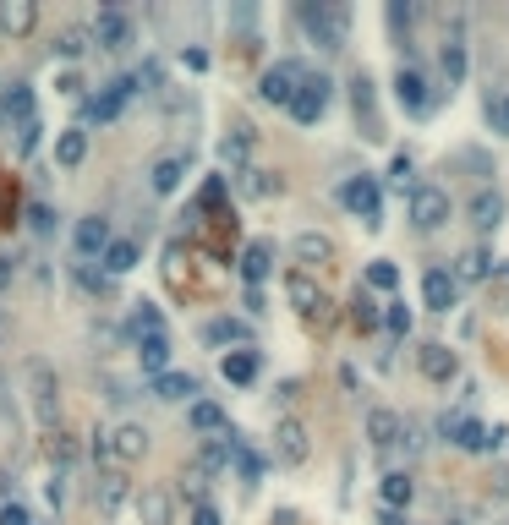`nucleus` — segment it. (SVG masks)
<instances>
[{
	"instance_id": "2eb2a0df",
	"label": "nucleus",
	"mask_w": 509,
	"mask_h": 525,
	"mask_svg": "<svg viewBox=\"0 0 509 525\" xmlns=\"http://www.w3.org/2000/svg\"><path fill=\"white\" fill-rule=\"evenodd\" d=\"M302 77H307V66H302V61H274L269 72L258 77V99H263V104H280V110H285Z\"/></svg>"
},
{
	"instance_id": "6ab92c4d",
	"label": "nucleus",
	"mask_w": 509,
	"mask_h": 525,
	"mask_svg": "<svg viewBox=\"0 0 509 525\" xmlns=\"http://www.w3.org/2000/svg\"><path fill=\"white\" fill-rule=\"evenodd\" d=\"M203 345H214V350H247V345H252V323H247V318H230V312H219V318L203 323Z\"/></svg>"
},
{
	"instance_id": "ddd939ff",
	"label": "nucleus",
	"mask_w": 509,
	"mask_h": 525,
	"mask_svg": "<svg viewBox=\"0 0 509 525\" xmlns=\"http://www.w3.org/2000/svg\"><path fill=\"white\" fill-rule=\"evenodd\" d=\"M416 372H422L427 383H455L460 378V350H449L444 340H422L416 345Z\"/></svg>"
},
{
	"instance_id": "0eeeda50",
	"label": "nucleus",
	"mask_w": 509,
	"mask_h": 525,
	"mask_svg": "<svg viewBox=\"0 0 509 525\" xmlns=\"http://www.w3.org/2000/svg\"><path fill=\"white\" fill-rule=\"evenodd\" d=\"M449 219H455V203H449L444 186L416 181L411 186V230H416V236H433V230H444Z\"/></svg>"
},
{
	"instance_id": "58836bf2",
	"label": "nucleus",
	"mask_w": 509,
	"mask_h": 525,
	"mask_svg": "<svg viewBox=\"0 0 509 525\" xmlns=\"http://www.w3.org/2000/svg\"><path fill=\"white\" fill-rule=\"evenodd\" d=\"M88 159V132L83 126H66V132H55V165L61 170H77Z\"/></svg>"
},
{
	"instance_id": "680f3d73",
	"label": "nucleus",
	"mask_w": 509,
	"mask_h": 525,
	"mask_svg": "<svg viewBox=\"0 0 509 525\" xmlns=\"http://www.w3.org/2000/svg\"><path fill=\"white\" fill-rule=\"evenodd\" d=\"M6 498H11V482H6V471H0V504H6Z\"/></svg>"
},
{
	"instance_id": "e2e57ef3",
	"label": "nucleus",
	"mask_w": 509,
	"mask_h": 525,
	"mask_svg": "<svg viewBox=\"0 0 509 525\" xmlns=\"http://www.w3.org/2000/svg\"><path fill=\"white\" fill-rule=\"evenodd\" d=\"M0 345H6V318H0Z\"/></svg>"
},
{
	"instance_id": "a878e982",
	"label": "nucleus",
	"mask_w": 509,
	"mask_h": 525,
	"mask_svg": "<svg viewBox=\"0 0 509 525\" xmlns=\"http://www.w3.org/2000/svg\"><path fill=\"white\" fill-rule=\"evenodd\" d=\"M384 22H389V39H395V50L411 61V33H416V22H422V6H411V0H389V6H384Z\"/></svg>"
},
{
	"instance_id": "bb28decb",
	"label": "nucleus",
	"mask_w": 509,
	"mask_h": 525,
	"mask_svg": "<svg viewBox=\"0 0 509 525\" xmlns=\"http://www.w3.org/2000/svg\"><path fill=\"white\" fill-rule=\"evenodd\" d=\"M187 427L208 443V438H225L230 433V416H225V405H219V400H192L187 405Z\"/></svg>"
},
{
	"instance_id": "cd10ccee",
	"label": "nucleus",
	"mask_w": 509,
	"mask_h": 525,
	"mask_svg": "<svg viewBox=\"0 0 509 525\" xmlns=\"http://www.w3.org/2000/svg\"><path fill=\"white\" fill-rule=\"evenodd\" d=\"M148 394H154V400H165V405H181V400H198V378H192V372H159V378H148Z\"/></svg>"
},
{
	"instance_id": "69168bd1",
	"label": "nucleus",
	"mask_w": 509,
	"mask_h": 525,
	"mask_svg": "<svg viewBox=\"0 0 509 525\" xmlns=\"http://www.w3.org/2000/svg\"><path fill=\"white\" fill-rule=\"evenodd\" d=\"M33 525H39V520H33Z\"/></svg>"
},
{
	"instance_id": "e433bc0d",
	"label": "nucleus",
	"mask_w": 509,
	"mask_h": 525,
	"mask_svg": "<svg viewBox=\"0 0 509 525\" xmlns=\"http://www.w3.org/2000/svg\"><path fill=\"white\" fill-rule=\"evenodd\" d=\"M126 334H132V345L165 334V312H159L154 301H132V312H126Z\"/></svg>"
},
{
	"instance_id": "b1692460",
	"label": "nucleus",
	"mask_w": 509,
	"mask_h": 525,
	"mask_svg": "<svg viewBox=\"0 0 509 525\" xmlns=\"http://www.w3.org/2000/svg\"><path fill=\"white\" fill-rule=\"evenodd\" d=\"M132 504V482H126V471H110V465H104V471L94 476V509L99 515H115V509H126Z\"/></svg>"
},
{
	"instance_id": "9b49d317",
	"label": "nucleus",
	"mask_w": 509,
	"mask_h": 525,
	"mask_svg": "<svg viewBox=\"0 0 509 525\" xmlns=\"http://www.w3.org/2000/svg\"><path fill=\"white\" fill-rule=\"evenodd\" d=\"M88 44H94V50L121 55V50H132V44H137V22L126 17L121 6H99V17L88 22Z\"/></svg>"
},
{
	"instance_id": "1a4fd4ad",
	"label": "nucleus",
	"mask_w": 509,
	"mask_h": 525,
	"mask_svg": "<svg viewBox=\"0 0 509 525\" xmlns=\"http://www.w3.org/2000/svg\"><path fill=\"white\" fill-rule=\"evenodd\" d=\"M28 394H33V416L44 433L61 427V378L50 372V361H28Z\"/></svg>"
},
{
	"instance_id": "473e14b6",
	"label": "nucleus",
	"mask_w": 509,
	"mask_h": 525,
	"mask_svg": "<svg viewBox=\"0 0 509 525\" xmlns=\"http://www.w3.org/2000/svg\"><path fill=\"white\" fill-rule=\"evenodd\" d=\"M367 443H373L378 454H389L400 443V411H389V405H373L367 411Z\"/></svg>"
},
{
	"instance_id": "49530a36",
	"label": "nucleus",
	"mask_w": 509,
	"mask_h": 525,
	"mask_svg": "<svg viewBox=\"0 0 509 525\" xmlns=\"http://www.w3.org/2000/svg\"><path fill=\"white\" fill-rule=\"evenodd\" d=\"M230 465H236L241 482H258V476H263V460L252 454V443H247V438H230Z\"/></svg>"
},
{
	"instance_id": "a19ab883",
	"label": "nucleus",
	"mask_w": 509,
	"mask_h": 525,
	"mask_svg": "<svg viewBox=\"0 0 509 525\" xmlns=\"http://www.w3.org/2000/svg\"><path fill=\"white\" fill-rule=\"evenodd\" d=\"M137 367H143V378H159V372H170V334L137 340Z\"/></svg>"
},
{
	"instance_id": "20e7f679",
	"label": "nucleus",
	"mask_w": 509,
	"mask_h": 525,
	"mask_svg": "<svg viewBox=\"0 0 509 525\" xmlns=\"http://www.w3.org/2000/svg\"><path fill=\"white\" fill-rule=\"evenodd\" d=\"M132 99H137L132 72H126V77H110L99 93H88V99H83V121H77V126H83V132H88V126H115L126 110H132Z\"/></svg>"
},
{
	"instance_id": "0e129e2a",
	"label": "nucleus",
	"mask_w": 509,
	"mask_h": 525,
	"mask_svg": "<svg viewBox=\"0 0 509 525\" xmlns=\"http://www.w3.org/2000/svg\"><path fill=\"white\" fill-rule=\"evenodd\" d=\"M499 525H509V520H499Z\"/></svg>"
},
{
	"instance_id": "bf43d9fd",
	"label": "nucleus",
	"mask_w": 509,
	"mask_h": 525,
	"mask_svg": "<svg viewBox=\"0 0 509 525\" xmlns=\"http://www.w3.org/2000/svg\"><path fill=\"white\" fill-rule=\"evenodd\" d=\"M11 279H17V258H11V252H0V290H11Z\"/></svg>"
},
{
	"instance_id": "c85d7f7f",
	"label": "nucleus",
	"mask_w": 509,
	"mask_h": 525,
	"mask_svg": "<svg viewBox=\"0 0 509 525\" xmlns=\"http://www.w3.org/2000/svg\"><path fill=\"white\" fill-rule=\"evenodd\" d=\"M137 504V520L143 525H170L176 520V498H170V487H143V493H132Z\"/></svg>"
},
{
	"instance_id": "f257e3e1",
	"label": "nucleus",
	"mask_w": 509,
	"mask_h": 525,
	"mask_svg": "<svg viewBox=\"0 0 509 525\" xmlns=\"http://www.w3.org/2000/svg\"><path fill=\"white\" fill-rule=\"evenodd\" d=\"M296 22H302V33L323 55H340L345 44H351V11H345L340 0H302Z\"/></svg>"
},
{
	"instance_id": "4be33fe9",
	"label": "nucleus",
	"mask_w": 509,
	"mask_h": 525,
	"mask_svg": "<svg viewBox=\"0 0 509 525\" xmlns=\"http://www.w3.org/2000/svg\"><path fill=\"white\" fill-rule=\"evenodd\" d=\"M187 154H159L154 165H148V192L154 197H176L181 192V181H187Z\"/></svg>"
},
{
	"instance_id": "5fc2aeb1",
	"label": "nucleus",
	"mask_w": 509,
	"mask_h": 525,
	"mask_svg": "<svg viewBox=\"0 0 509 525\" xmlns=\"http://www.w3.org/2000/svg\"><path fill=\"white\" fill-rule=\"evenodd\" d=\"M482 110H488V126H493V132H509V88L499 93V99L488 93V104H482Z\"/></svg>"
},
{
	"instance_id": "39448f33",
	"label": "nucleus",
	"mask_w": 509,
	"mask_h": 525,
	"mask_svg": "<svg viewBox=\"0 0 509 525\" xmlns=\"http://www.w3.org/2000/svg\"><path fill=\"white\" fill-rule=\"evenodd\" d=\"M345 93H351V115H356V126H362V137L367 143H384V104H378V83H373V72H351V83H345Z\"/></svg>"
},
{
	"instance_id": "864d4df0",
	"label": "nucleus",
	"mask_w": 509,
	"mask_h": 525,
	"mask_svg": "<svg viewBox=\"0 0 509 525\" xmlns=\"http://www.w3.org/2000/svg\"><path fill=\"white\" fill-rule=\"evenodd\" d=\"M22 443V427H17V411H11L6 400H0V449H17Z\"/></svg>"
},
{
	"instance_id": "4c0bfd02",
	"label": "nucleus",
	"mask_w": 509,
	"mask_h": 525,
	"mask_svg": "<svg viewBox=\"0 0 509 525\" xmlns=\"http://www.w3.org/2000/svg\"><path fill=\"white\" fill-rule=\"evenodd\" d=\"M50 50H55V61H83L94 44H88V28H83V22H66V28H55Z\"/></svg>"
},
{
	"instance_id": "f3484780",
	"label": "nucleus",
	"mask_w": 509,
	"mask_h": 525,
	"mask_svg": "<svg viewBox=\"0 0 509 525\" xmlns=\"http://www.w3.org/2000/svg\"><path fill=\"white\" fill-rule=\"evenodd\" d=\"M291 252H296V268H302V274H318V268H329L334 258H340L334 236H323V230H296Z\"/></svg>"
},
{
	"instance_id": "ea45409f",
	"label": "nucleus",
	"mask_w": 509,
	"mask_h": 525,
	"mask_svg": "<svg viewBox=\"0 0 509 525\" xmlns=\"http://www.w3.org/2000/svg\"><path fill=\"white\" fill-rule=\"evenodd\" d=\"M378 329H384L389 340L400 345V340H411V329H416V312H411L406 301L395 296V301H384V312H378Z\"/></svg>"
},
{
	"instance_id": "37998d69",
	"label": "nucleus",
	"mask_w": 509,
	"mask_h": 525,
	"mask_svg": "<svg viewBox=\"0 0 509 525\" xmlns=\"http://www.w3.org/2000/svg\"><path fill=\"white\" fill-rule=\"evenodd\" d=\"M225 197H230V175H208V181L198 186V203H192V208H198V214H225Z\"/></svg>"
},
{
	"instance_id": "7c9ffc66",
	"label": "nucleus",
	"mask_w": 509,
	"mask_h": 525,
	"mask_svg": "<svg viewBox=\"0 0 509 525\" xmlns=\"http://www.w3.org/2000/svg\"><path fill=\"white\" fill-rule=\"evenodd\" d=\"M378 498H384L389 515H406L416 504V476L411 471H384V482H378Z\"/></svg>"
},
{
	"instance_id": "412c9836",
	"label": "nucleus",
	"mask_w": 509,
	"mask_h": 525,
	"mask_svg": "<svg viewBox=\"0 0 509 525\" xmlns=\"http://www.w3.org/2000/svg\"><path fill=\"white\" fill-rule=\"evenodd\" d=\"M455 301H460V285H455V274H449L444 263H433V268H427V274H422V307H427V312H449V307H455Z\"/></svg>"
},
{
	"instance_id": "2f4dec72",
	"label": "nucleus",
	"mask_w": 509,
	"mask_h": 525,
	"mask_svg": "<svg viewBox=\"0 0 509 525\" xmlns=\"http://www.w3.org/2000/svg\"><path fill=\"white\" fill-rule=\"evenodd\" d=\"M39 28V6L33 0H0V33L6 39H28Z\"/></svg>"
},
{
	"instance_id": "f704fd0d",
	"label": "nucleus",
	"mask_w": 509,
	"mask_h": 525,
	"mask_svg": "<svg viewBox=\"0 0 509 525\" xmlns=\"http://www.w3.org/2000/svg\"><path fill=\"white\" fill-rule=\"evenodd\" d=\"M378 312H384V301H378L373 290L356 285L351 301H345V318H351V329H356V334H373V329H378Z\"/></svg>"
},
{
	"instance_id": "c03bdc74",
	"label": "nucleus",
	"mask_w": 509,
	"mask_h": 525,
	"mask_svg": "<svg viewBox=\"0 0 509 525\" xmlns=\"http://www.w3.org/2000/svg\"><path fill=\"white\" fill-rule=\"evenodd\" d=\"M44 460H50L55 471H72V465H77V438H72V433H61V427H55V433L44 438Z\"/></svg>"
},
{
	"instance_id": "9d476101",
	"label": "nucleus",
	"mask_w": 509,
	"mask_h": 525,
	"mask_svg": "<svg viewBox=\"0 0 509 525\" xmlns=\"http://www.w3.org/2000/svg\"><path fill=\"white\" fill-rule=\"evenodd\" d=\"M395 104L411 115V121H422V115H433V104H438V93H433V77L422 72L416 61H400V72H395Z\"/></svg>"
},
{
	"instance_id": "c9c22d12",
	"label": "nucleus",
	"mask_w": 509,
	"mask_h": 525,
	"mask_svg": "<svg viewBox=\"0 0 509 525\" xmlns=\"http://www.w3.org/2000/svg\"><path fill=\"white\" fill-rule=\"evenodd\" d=\"M28 115H39L33 83H11L6 93H0V121H6V126H17V121H28Z\"/></svg>"
},
{
	"instance_id": "6e6552de",
	"label": "nucleus",
	"mask_w": 509,
	"mask_h": 525,
	"mask_svg": "<svg viewBox=\"0 0 509 525\" xmlns=\"http://www.w3.org/2000/svg\"><path fill=\"white\" fill-rule=\"evenodd\" d=\"M340 203H345V214H356L367 230H378L384 225V186H378V175H351V181L340 186Z\"/></svg>"
},
{
	"instance_id": "052dcab7",
	"label": "nucleus",
	"mask_w": 509,
	"mask_h": 525,
	"mask_svg": "<svg viewBox=\"0 0 509 525\" xmlns=\"http://www.w3.org/2000/svg\"><path fill=\"white\" fill-rule=\"evenodd\" d=\"M192 525H219V509L214 504H198V509H192Z\"/></svg>"
},
{
	"instance_id": "393cba45",
	"label": "nucleus",
	"mask_w": 509,
	"mask_h": 525,
	"mask_svg": "<svg viewBox=\"0 0 509 525\" xmlns=\"http://www.w3.org/2000/svg\"><path fill=\"white\" fill-rule=\"evenodd\" d=\"M236 268H241V279H247V290H258L263 279L274 274V241L269 236L247 241V247H241V258H236Z\"/></svg>"
},
{
	"instance_id": "f03ea898",
	"label": "nucleus",
	"mask_w": 509,
	"mask_h": 525,
	"mask_svg": "<svg viewBox=\"0 0 509 525\" xmlns=\"http://www.w3.org/2000/svg\"><path fill=\"white\" fill-rule=\"evenodd\" d=\"M438 438L455 443V449H466V454H493V449L509 443V427H488L471 411H444L438 416Z\"/></svg>"
},
{
	"instance_id": "de8ad7c7",
	"label": "nucleus",
	"mask_w": 509,
	"mask_h": 525,
	"mask_svg": "<svg viewBox=\"0 0 509 525\" xmlns=\"http://www.w3.org/2000/svg\"><path fill=\"white\" fill-rule=\"evenodd\" d=\"M72 279H77V290H88V296H110V285H115L99 263H72Z\"/></svg>"
},
{
	"instance_id": "5701e85b",
	"label": "nucleus",
	"mask_w": 509,
	"mask_h": 525,
	"mask_svg": "<svg viewBox=\"0 0 509 525\" xmlns=\"http://www.w3.org/2000/svg\"><path fill=\"white\" fill-rule=\"evenodd\" d=\"M258 372H263L258 345H247V350H225V356H219V378H225L230 389H247V383H258Z\"/></svg>"
},
{
	"instance_id": "72a5a7b5",
	"label": "nucleus",
	"mask_w": 509,
	"mask_h": 525,
	"mask_svg": "<svg viewBox=\"0 0 509 525\" xmlns=\"http://www.w3.org/2000/svg\"><path fill=\"white\" fill-rule=\"evenodd\" d=\"M137 258H143V247H137L132 236H115L110 247L99 252V268H104L110 279H121V274H132V268H137Z\"/></svg>"
},
{
	"instance_id": "4468645a",
	"label": "nucleus",
	"mask_w": 509,
	"mask_h": 525,
	"mask_svg": "<svg viewBox=\"0 0 509 525\" xmlns=\"http://www.w3.org/2000/svg\"><path fill=\"white\" fill-rule=\"evenodd\" d=\"M148 454V427L143 422H121L110 438H104V460H110V471H121V465H137Z\"/></svg>"
},
{
	"instance_id": "8fccbe9b",
	"label": "nucleus",
	"mask_w": 509,
	"mask_h": 525,
	"mask_svg": "<svg viewBox=\"0 0 509 525\" xmlns=\"http://www.w3.org/2000/svg\"><path fill=\"white\" fill-rule=\"evenodd\" d=\"M411 175H416V159L406 154V148H400V154L389 159V186H395V192H406V197H411V186H416Z\"/></svg>"
},
{
	"instance_id": "6e6d98bb",
	"label": "nucleus",
	"mask_w": 509,
	"mask_h": 525,
	"mask_svg": "<svg viewBox=\"0 0 509 525\" xmlns=\"http://www.w3.org/2000/svg\"><path fill=\"white\" fill-rule=\"evenodd\" d=\"M0 525H33V509L22 504V498H6V504H0Z\"/></svg>"
},
{
	"instance_id": "423d86ee",
	"label": "nucleus",
	"mask_w": 509,
	"mask_h": 525,
	"mask_svg": "<svg viewBox=\"0 0 509 525\" xmlns=\"http://www.w3.org/2000/svg\"><path fill=\"white\" fill-rule=\"evenodd\" d=\"M329 104H334V77L329 72H307L302 83H296V93H291V121L296 126H318L323 115H329Z\"/></svg>"
},
{
	"instance_id": "3c124183",
	"label": "nucleus",
	"mask_w": 509,
	"mask_h": 525,
	"mask_svg": "<svg viewBox=\"0 0 509 525\" xmlns=\"http://www.w3.org/2000/svg\"><path fill=\"white\" fill-rule=\"evenodd\" d=\"M55 219H61V214H55L44 197H33V203H28V225L39 230V236H55Z\"/></svg>"
},
{
	"instance_id": "a211bd4d",
	"label": "nucleus",
	"mask_w": 509,
	"mask_h": 525,
	"mask_svg": "<svg viewBox=\"0 0 509 525\" xmlns=\"http://www.w3.org/2000/svg\"><path fill=\"white\" fill-rule=\"evenodd\" d=\"M466 219H471V230L493 236V230L504 225V192H499V186H477V192H471V203H466Z\"/></svg>"
},
{
	"instance_id": "7ed1b4c3",
	"label": "nucleus",
	"mask_w": 509,
	"mask_h": 525,
	"mask_svg": "<svg viewBox=\"0 0 509 525\" xmlns=\"http://www.w3.org/2000/svg\"><path fill=\"white\" fill-rule=\"evenodd\" d=\"M285 301H291V307L307 318V329H318V334L334 323V296L318 285V274H302V268H291V274H285Z\"/></svg>"
},
{
	"instance_id": "dca6fc26",
	"label": "nucleus",
	"mask_w": 509,
	"mask_h": 525,
	"mask_svg": "<svg viewBox=\"0 0 509 525\" xmlns=\"http://www.w3.org/2000/svg\"><path fill=\"white\" fill-rule=\"evenodd\" d=\"M115 241V230H110V219L104 214H83L72 225V247H77V263H99V252Z\"/></svg>"
},
{
	"instance_id": "f8f14e48",
	"label": "nucleus",
	"mask_w": 509,
	"mask_h": 525,
	"mask_svg": "<svg viewBox=\"0 0 509 525\" xmlns=\"http://www.w3.org/2000/svg\"><path fill=\"white\" fill-rule=\"evenodd\" d=\"M269 449H274V460L280 465H307L312 460V433H307L302 416H280L274 433H269Z\"/></svg>"
},
{
	"instance_id": "09e8293b",
	"label": "nucleus",
	"mask_w": 509,
	"mask_h": 525,
	"mask_svg": "<svg viewBox=\"0 0 509 525\" xmlns=\"http://www.w3.org/2000/svg\"><path fill=\"white\" fill-rule=\"evenodd\" d=\"M11 132H17V137H11V154L28 159L33 148H39V137H44V121H39V115H28V121H17Z\"/></svg>"
},
{
	"instance_id": "4d7b16f0",
	"label": "nucleus",
	"mask_w": 509,
	"mask_h": 525,
	"mask_svg": "<svg viewBox=\"0 0 509 525\" xmlns=\"http://www.w3.org/2000/svg\"><path fill=\"white\" fill-rule=\"evenodd\" d=\"M44 498H50V509L66 504V471H50V482H44Z\"/></svg>"
},
{
	"instance_id": "79ce46f5",
	"label": "nucleus",
	"mask_w": 509,
	"mask_h": 525,
	"mask_svg": "<svg viewBox=\"0 0 509 525\" xmlns=\"http://www.w3.org/2000/svg\"><path fill=\"white\" fill-rule=\"evenodd\" d=\"M236 181H241V192L258 197V203H269V197H280V192H285L280 175H274V170H258V165H247V170L236 175Z\"/></svg>"
},
{
	"instance_id": "aec40b11",
	"label": "nucleus",
	"mask_w": 509,
	"mask_h": 525,
	"mask_svg": "<svg viewBox=\"0 0 509 525\" xmlns=\"http://www.w3.org/2000/svg\"><path fill=\"white\" fill-rule=\"evenodd\" d=\"M252 148H258V132L236 121V126H230L225 137H219V165H225L230 175H241V170L252 165Z\"/></svg>"
},
{
	"instance_id": "a18cd8bd",
	"label": "nucleus",
	"mask_w": 509,
	"mask_h": 525,
	"mask_svg": "<svg viewBox=\"0 0 509 525\" xmlns=\"http://www.w3.org/2000/svg\"><path fill=\"white\" fill-rule=\"evenodd\" d=\"M400 285V268L389 263V258H373L367 263V274H362V290H373V296H389V290Z\"/></svg>"
},
{
	"instance_id": "13d9d810",
	"label": "nucleus",
	"mask_w": 509,
	"mask_h": 525,
	"mask_svg": "<svg viewBox=\"0 0 509 525\" xmlns=\"http://www.w3.org/2000/svg\"><path fill=\"white\" fill-rule=\"evenodd\" d=\"M55 88H61L66 99H83V77H77V72H61V83H55Z\"/></svg>"
},
{
	"instance_id": "c756f323",
	"label": "nucleus",
	"mask_w": 509,
	"mask_h": 525,
	"mask_svg": "<svg viewBox=\"0 0 509 525\" xmlns=\"http://www.w3.org/2000/svg\"><path fill=\"white\" fill-rule=\"evenodd\" d=\"M493 252L488 247H466L455 263H449V274H455V285H482V279H493Z\"/></svg>"
},
{
	"instance_id": "603ef678",
	"label": "nucleus",
	"mask_w": 509,
	"mask_h": 525,
	"mask_svg": "<svg viewBox=\"0 0 509 525\" xmlns=\"http://www.w3.org/2000/svg\"><path fill=\"white\" fill-rule=\"evenodd\" d=\"M395 449H406V454H411V460H416V454H422V449H427V438H422V427H416V422H411V416H400V443H395Z\"/></svg>"
}]
</instances>
